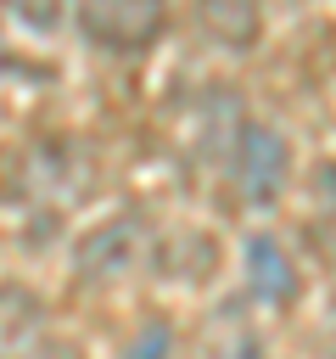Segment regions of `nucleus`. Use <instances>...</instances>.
Returning <instances> with one entry per match:
<instances>
[{
    "label": "nucleus",
    "mask_w": 336,
    "mask_h": 359,
    "mask_svg": "<svg viewBox=\"0 0 336 359\" xmlns=\"http://www.w3.org/2000/svg\"><path fill=\"white\" fill-rule=\"evenodd\" d=\"M319 202H325V219L336 224V163L319 168Z\"/></svg>",
    "instance_id": "9d476101"
},
{
    "label": "nucleus",
    "mask_w": 336,
    "mask_h": 359,
    "mask_svg": "<svg viewBox=\"0 0 336 359\" xmlns=\"http://www.w3.org/2000/svg\"><path fill=\"white\" fill-rule=\"evenodd\" d=\"M78 28L95 50L134 56L162 34V0H78Z\"/></svg>",
    "instance_id": "f03ea898"
},
{
    "label": "nucleus",
    "mask_w": 336,
    "mask_h": 359,
    "mask_svg": "<svg viewBox=\"0 0 336 359\" xmlns=\"http://www.w3.org/2000/svg\"><path fill=\"white\" fill-rule=\"evenodd\" d=\"M168 348H174V337H168V325L162 320H151L134 342H129V353L123 359H168Z\"/></svg>",
    "instance_id": "6e6552de"
},
{
    "label": "nucleus",
    "mask_w": 336,
    "mask_h": 359,
    "mask_svg": "<svg viewBox=\"0 0 336 359\" xmlns=\"http://www.w3.org/2000/svg\"><path fill=\"white\" fill-rule=\"evenodd\" d=\"M246 280H252V297H263L274 309L297 297V269H291V258H286V247L274 236H252L246 241Z\"/></svg>",
    "instance_id": "423d86ee"
},
{
    "label": "nucleus",
    "mask_w": 336,
    "mask_h": 359,
    "mask_svg": "<svg viewBox=\"0 0 336 359\" xmlns=\"http://www.w3.org/2000/svg\"><path fill=\"white\" fill-rule=\"evenodd\" d=\"M196 17L207 28V39L224 50H246L258 39V22H263L258 0H196Z\"/></svg>",
    "instance_id": "0eeeda50"
},
{
    "label": "nucleus",
    "mask_w": 336,
    "mask_h": 359,
    "mask_svg": "<svg viewBox=\"0 0 336 359\" xmlns=\"http://www.w3.org/2000/svg\"><path fill=\"white\" fill-rule=\"evenodd\" d=\"M22 359H78V348H73V342H62V337H39Z\"/></svg>",
    "instance_id": "1a4fd4ad"
},
{
    "label": "nucleus",
    "mask_w": 336,
    "mask_h": 359,
    "mask_svg": "<svg viewBox=\"0 0 336 359\" xmlns=\"http://www.w3.org/2000/svg\"><path fill=\"white\" fill-rule=\"evenodd\" d=\"M45 337V297L34 286H0V359H22Z\"/></svg>",
    "instance_id": "39448f33"
},
{
    "label": "nucleus",
    "mask_w": 336,
    "mask_h": 359,
    "mask_svg": "<svg viewBox=\"0 0 336 359\" xmlns=\"http://www.w3.org/2000/svg\"><path fill=\"white\" fill-rule=\"evenodd\" d=\"M286 168H291L286 140L274 129H263V123H241V135H235V180H241V196L258 202V208L274 202L280 185H286Z\"/></svg>",
    "instance_id": "20e7f679"
},
{
    "label": "nucleus",
    "mask_w": 336,
    "mask_h": 359,
    "mask_svg": "<svg viewBox=\"0 0 336 359\" xmlns=\"http://www.w3.org/2000/svg\"><path fill=\"white\" fill-rule=\"evenodd\" d=\"M84 191H90V157L73 140H39L11 163V196L62 208V202H73Z\"/></svg>",
    "instance_id": "f257e3e1"
},
{
    "label": "nucleus",
    "mask_w": 336,
    "mask_h": 359,
    "mask_svg": "<svg viewBox=\"0 0 336 359\" xmlns=\"http://www.w3.org/2000/svg\"><path fill=\"white\" fill-rule=\"evenodd\" d=\"M140 241H146V219H140V213H118V219L95 224V230L78 241V252H73V275H78L84 286H106V280H118V275L134 269Z\"/></svg>",
    "instance_id": "7ed1b4c3"
}]
</instances>
